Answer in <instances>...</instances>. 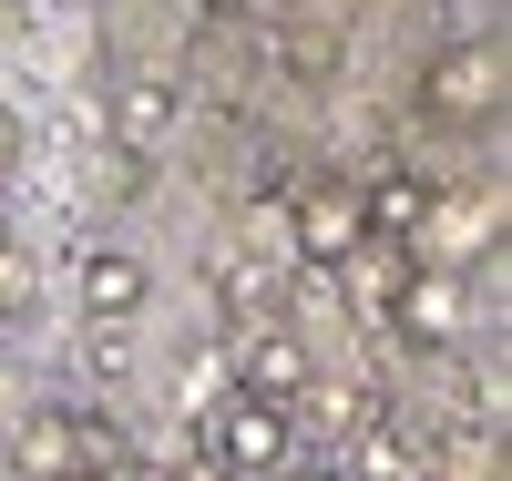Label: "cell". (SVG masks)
I'll use <instances>...</instances> for the list:
<instances>
[{"mask_svg": "<svg viewBox=\"0 0 512 481\" xmlns=\"http://www.w3.org/2000/svg\"><path fill=\"white\" fill-rule=\"evenodd\" d=\"M236 369H246L256 400H297V389H308V348H297V328H256Z\"/></svg>", "mask_w": 512, "mask_h": 481, "instance_id": "cell-9", "label": "cell"}, {"mask_svg": "<svg viewBox=\"0 0 512 481\" xmlns=\"http://www.w3.org/2000/svg\"><path fill=\"white\" fill-rule=\"evenodd\" d=\"M175 481H236V471H226V461H185Z\"/></svg>", "mask_w": 512, "mask_h": 481, "instance_id": "cell-13", "label": "cell"}, {"mask_svg": "<svg viewBox=\"0 0 512 481\" xmlns=\"http://www.w3.org/2000/svg\"><path fill=\"white\" fill-rule=\"evenodd\" d=\"M154 297V277H144V256H123V246H103V256H82V318H103V328H123Z\"/></svg>", "mask_w": 512, "mask_h": 481, "instance_id": "cell-6", "label": "cell"}, {"mask_svg": "<svg viewBox=\"0 0 512 481\" xmlns=\"http://www.w3.org/2000/svg\"><path fill=\"white\" fill-rule=\"evenodd\" d=\"M420 103L441 123H492L502 113V41H451L431 62V82H420Z\"/></svg>", "mask_w": 512, "mask_h": 481, "instance_id": "cell-2", "label": "cell"}, {"mask_svg": "<svg viewBox=\"0 0 512 481\" xmlns=\"http://www.w3.org/2000/svg\"><path fill=\"white\" fill-rule=\"evenodd\" d=\"M287 236H297V256H308V267H338L349 246H369V226H359V185H297V195H287Z\"/></svg>", "mask_w": 512, "mask_h": 481, "instance_id": "cell-3", "label": "cell"}, {"mask_svg": "<svg viewBox=\"0 0 512 481\" xmlns=\"http://www.w3.org/2000/svg\"><path fill=\"white\" fill-rule=\"evenodd\" d=\"M267 481H287V471H267Z\"/></svg>", "mask_w": 512, "mask_h": 481, "instance_id": "cell-15", "label": "cell"}, {"mask_svg": "<svg viewBox=\"0 0 512 481\" xmlns=\"http://www.w3.org/2000/svg\"><path fill=\"white\" fill-rule=\"evenodd\" d=\"M390 328H400V338H420V348H451L461 328H472V287H461L451 267H410V277H400Z\"/></svg>", "mask_w": 512, "mask_h": 481, "instance_id": "cell-4", "label": "cell"}, {"mask_svg": "<svg viewBox=\"0 0 512 481\" xmlns=\"http://www.w3.org/2000/svg\"><path fill=\"white\" fill-rule=\"evenodd\" d=\"M205 461H226L236 481L287 471V400H256V389L216 400V420H205Z\"/></svg>", "mask_w": 512, "mask_h": 481, "instance_id": "cell-1", "label": "cell"}, {"mask_svg": "<svg viewBox=\"0 0 512 481\" xmlns=\"http://www.w3.org/2000/svg\"><path fill=\"white\" fill-rule=\"evenodd\" d=\"M31 308V267H21V246H0V318H21Z\"/></svg>", "mask_w": 512, "mask_h": 481, "instance_id": "cell-12", "label": "cell"}, {"mask_svg": "<svg viewBox=\"0 0 512 481\" xmlns=\"http://www.w3.org/2000/svg\"><path fill=\"white\" fill-rule=\"evenodd\" d=\"M287 72H297V82H328V72H338V41H318V31H287Z\"/></svg>", "mask_w": 512, "mask_h": 481, "instance_id": "cell-11", "label": "cell"}, {"mask_svg": "<svg viewBox=\"0 0 512 481\" xmlns=\"http://www.w3.org/2000/svg\"><path fill=\"white\" fill-rule=\"evenodd\" d=\"M328 277H359V308H369V318H390V308H400V277H410V267H390V256H359V246H349Z\"/></svg>", "mask_w": 512, "mask_h": 481, "instance_id": "cell-10", "label": "cell"}, {"mask_svg": "<svg viewBox=\"0 0 512 481\" xmlns=\"http://www.w3.org/2000/svg\"><path fill=\"white\" fill-rule=\"evenodd\" d=\"M113 134H123V154H164L175 144V82H123L113 93Z\"/></svg>", "mask_w": 512, "mask_h": 481, "instance_id": "cell-8", "label": "cell"}, {"mask_svg": "<svg viewBox=\"0 0 512 481\" xmlns=\"http://www.w3.org/2000/svg\"><path fill=\"white\" fill-rule=\"evenodd\" d=\"M103 441H113L103 420H72V410H41V420L21 430V471H31V481H62V471H103Z\"/></svg>", "mask_w": 512, "mask_h": 481, "instance_id": "cell-5", "label": "cell"}, {"mask_svg": "<svg viewBox=\"0 0 512 481\" xmlns=\"http://www.w3.org/2000/svg\"><path fill=\"white\" fill-rule=\"evenodd\" d=\"M431 185H420V174H379V185L359 195V226L369 236H390V246H410V236H431Z\"/></svg>", "mask_w": 512, "mask_h": 481, "instance_id": "cell-7", "label": "cell"}, {"mask_svg": "<svg viewBox=\"0 0 512 481\" xmlns=\"http://www.w3.org/2000/svg\"><path fill=\"white\" fill-rule=\"evenodd\" d=\"M62 481H103V471H62Z\"/></svg>", "mask_w": 512, "mask_h": 481, "instance_id": "cell-14", "label": "cell"}]
</instances>
